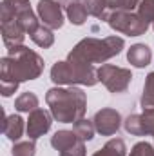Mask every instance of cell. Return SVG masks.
<instances>
[{
    "mask_svg": "<svg viewBox=\"0 0 154 156\" xmlns=\"http://www.w3.org/2000/svg\"><path fill=\"white\" fill-rule=\"evenodd\" d=\"M38 11L42 15V18H44V22L49 24L51 27H60L62 26V11L53 0H40Z\"/></svg>",
    "mask_w": 154,
    "mask_h": 156,
    "instance_id": "1",
    "label": "cell"
},
{
    "mask_svg": "<svg viewBox=\"0 0 154 156\" xmlns=\"http://www.w3.org/2000/svg\"><path fill=\"white\" fill-rule=\"evenodd\" d=\"M49 127H51V120L47 116V113L37 111V113L31 116V122H29V125H27V133H29L31 138H38L40 134H44Z\"/></svg>",
    "mask_w": 154,
    "mask_h": 156,
    "instance_id": "2",
    "label": "cell"
},
{
    "mask_svg": "<svg viewBox=\"0 0 154 156\" xmlns=\"http://www.w3.org/2000/svg\"><path fill=\"white\" fill-rule=\"evenodd\" d=\"M129 60H131V64H134L136 67L147 66V64L151 62V51H149V47H147V45H142V44L131 47V51H129Z\"/></svg>",
    "mask_w": 154,
    "mask_h": 156,
    "instance_id": "3",
    "label": "cell"
},
{
    "mask_svg": "<svg viewBox=\"0 0 154 156\" xmlns=\"http://www.w3.org/2000/svg\"><path fill=\"white\" fill-rule=\"evenodd\" d=\"M107 116H109V111L98 113V115H96V120H103V123H96V125H98V131H102V133H105V134H111V133H114L116 129L120 127V115L114 113L111 120Z\"/></svg>",
    "mask_w": 154,
    "mask_h": 156,
    "instance_id": "4",
    "label": "cell"
},
{
    "mask_svg": "<svg viewBox=\"0 0 154 156\" xmlns=\"http://www.w3.org/2000/svg\"><path fill=\"white\" fill-rule=\"evenodd\" d=\"M37 104H38L37 96L31 94V93H26V94H22V96L16 100V109H18V111H31V109L37 107Z\"/></svg>",
    "mask_w": 154,
    "mask_h": 156,
    "instance_id": "5",
    "label": "cell"
},
{
    "mask_svg": "<svg viewBox=\"0 0 154 156\" xmlns=\"http://www.w3.org/2000/svg\"><path fill=\"white\" fill-rule=\"evenodd\" d=\"M7 125L13 127V131L7 134V138H11V140L20 138V134H22V120H20V116H9L7 118Z\"/></svg>",
    "mask_w": 154,
    "mask_h": 156,
    "instance_id": "6",
    "label": "cell"
},
{
    "mask_svg": "<svg viewBox=\"0 0 154 156\" xmlns=\"http://www.w3.org/2000/svg\"><path fill=\"white\" fill-rule=\"evenodd\" d=\"M69 18L75 24H82L85 20V9H82L78 4H71L69 5Z\"/></svg>",
    "mask_w": 154,
    "mask_h": 156,
    "instance_id": "7",
    "label": "cell"
},
{
    "mask_svg": "<svg viewBox=\"0 0 154 156\" xmlns=\"http://www.w3.org/2000/svg\"><path fill=\"white\" fill-rule=\"evenodd\" d=\"M35 154V145L33 144H22L16 149H13V156H33Z\"/></svg>",
    "mask_w": 154,
    "mask_h": 156,
    "instance_id": "8",
    "label": "cell"
},
{
    "mask_svg": "<svg viewBox=\"0 0 154 156\" xmlns=\"http://www.w3.org/2000/svg\"><path fill=\"white\" fill-rule=\"evenodd\" d=\"M131 156H154L152 147H151L149 144H138V145L134 147V151H132Z\"/></svg>",
    "mask_w": 154,
    "mask_h": 156,
    "instance_id": "9",
    "label": "cell"
},
{
    "mask_svg": "<svg viewBox=\"0 0 154 156\" xmlns=\"http://www.w3.org/2000/svg\"><path fill=\"white\" fill-rule=\"evenodd\" d=\"M76 129L80 131V133H82V138H83V140H91V138H93V129L87 125V122H85V120L78 123Z\"/></svg>",
    "mask_w": 154,
    "mask_h": 156,
    "instance_id": "10",
    "label": "cell"
}]
</instances>
